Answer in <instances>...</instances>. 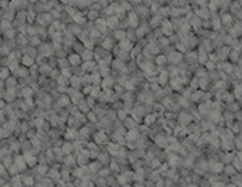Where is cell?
I'll return each mask as SVG.
<instances>
[{
  "label": "cell",
  "instance_id": "cell-2",
  "mask_svg": "<svg viewBox=\"0 0 242 187\" xmlns=\"http://www.w3.org/2000/svg\"><path fill=\"white\" fill-rule=\"evenodd\" d=\"M140 138V133H139V130L137 128H133V130H130L129 133L126 134V140L127 141H130V142H136L137 140Z\"/></svg>",
  "mask_w": 242,
  "mask_h": 187
},
{
  "label": "cell",
  "instance_id": "cell-9",
  "mask_svg": "<svg viewBox=\"0 0 242 187\" xmlns=\"http://www.w3.org/2000/svg\"><path fill=\"white\" fill-rule=\"evenodd\" d=\"M222 172H224L227 176H230V177H231V176H234L235 173H238V172H236V169L234 167V165H232V163L225 165V166H224V170H222Z\"/></svg>",
  "mask_w": 242,
  "mask_h": 187
},
{
  "label": "cell",
  "instance_id": "cell-8",
  "mask_svg": "<svg viewBox=\"0 0 242 187\" xmlns=\"http://www.w3.org/2000/svg\"><path fill=\"white\" fill-rule=\"evenodd\" d=\"M94 183H95V187H107V177H104V176H99L97 175V177L94 179Z\"/></svg>",
  "mask_w": 242,
  "mask_h": 187
},
{
  "label": "cell",
  "instance_id": "cell-17",
  "mask_svg": "<svg viewBox=\"0 0 242 187\" xmlns=\"http://www.w3.org/2000/svg\"><path fill=\"white\" fill-rule=\"evenodd\" d=\"M155 116H157V114H148V116L146 117V123H147V124H151L153 122H155Z\"/></svg>",
  "mask_w": 242,
  "mask_h": 187
},
{
  "label": "cell",
  "instance_id": "cell-6",
  "mask_svg": "<svg viewBox=\"0 0 242 187\" xmlns=\"http://www.w3.org/2000/svg\"><path fill=\"white\" fill-rule=\"evenodd\" d=\"M231 183H234L236 187H242V173H235L234 176L230 177Z\"/></svg>",
  "mask_w": 242,
  "mask_h": 187
},
{
  "label": "cell",
  "instance_id": "cell-23",
  "mask_svg": "<svg viewBox=\"0 0 242 187\" xmlns=\"http://www.w3.org/2000/svg\"><path fill=\"white\" fill-rule=\"evenodd\" d=\"M164 60H165V57H158V59H157V63H158V64H162Z\"/></svg>",
  "mask_w": 242,
  "mask_h": 187
},
{
  "label": "cell",
  "instance_id": "cell-20",
  "mask_svg": "<svg viewBox=\"0 0 242 187\" xmlns=\"http://www.w3.org/2000/svg\"><path fill=\"white\" fill-rule=\"evenodd\" d=\"M6 172H7V169L3 166V163L0 162V176H2V175H4V173H6Z\"/></svg>",
  "mask_w": 242,
  "mask_h": 187
},
{
  "label": "cell",
  "instance_id": "cell-21",
  "mask_svg": "<svg viewBox=\"0 0 242 187\" xmlns=\"http://www.w3.org/2000/svg\"><path fill=\"white\" fill-rule=\"evenodd\" d=\"M79 82H80V78H76V77H73V78H71V84H73L74 87H76V85H79Z\"/></svg>",
  "mask_w": 242,
  "mask_h": 187
},
{
  "label": "cell",
  "instance_id": "cell-12",
  "mask_svg": "<svg viewBox=\"0 0 242 187\" xmlns=\"http://www.w3.org/2000/svg\"><path fill=\"white\" fill-rule=\"evenodd\" d=\"M125 126H126L129 130L136 128V124H135V122H133V117H126V119H125Z\"/></svg>",
  "mask_w": 242,
  "mask_h": 187
},
{
  "label": "cell",
  "instance_id": "cell-5",
  "mask_svg": "<svg viewBox=\"0 0 242 187\" xmlns=\"http://www.w3.org/2000/svg\"><path fill=\"white\" fill-rule=\"evenodd\" d=\"M2 163H3V166L6 167V169H9L10 166H11L13 163H14V156H11V155H6V156H3L2 158Z\"/></svg>",
  "mask_w": 242,
  "mask_h": 187
},
{
  "label": "cell",
  "instance_id": "cell-16",
  "mask_svg": "<svg viewBox=\"0 0 242 187\" xmlns=\"http://www.w3.org/2000/svg\"><path fill=\"white\" fill-rule=\"evenodd\" d=\"M144 187H157V184H155V181L150 180V179H146L144 180Z\"/></svg>",
  "mask_w": 242,
  "mask_h": 187
},
{
  "label": "cell",
  "instance_id": "cell-24",
  "mask_svg": "<svg viewBox=\"0 0 242 187\" xmlns=\"http://www.w3.org/2000/svg\"><path fill=\"white\" fill-rule=\"evenodd\" d=\"M235 158L238 159V161H242V151H241V152H238V154H236V156H235Z\"/></svg>",
  "mask_w": 242,
  "mask_h": 187
},
{
  "label": "cell",
  "instance_id": "cell-1",
  "mask_svg": "<svg viewBox=\"0 0 242 187\" xmlns=\"http://www.w3.org/2000/svg\"><path fill=\"white\" fill-rule=\"evenodd\" d=\"M97 161H98L102 166H109V163L112 161H111V154L108 152V149L101 151V152L98 154V156H97Z\"/></svg>",
  "mask_w": 242,
  "mask_h": 187
},
{
  "label": "cell",
  "instance_id": "cell-7",
  "mask_svg": "<svg viewBox=\"0 0 242 187\" xmlns=\"http://www.w3.org/2000/svg\"><path fill=\"white\" fill-rule=\"evenodd\" d=\"M88 167H90V172L91 173H99L102 165L99 163L98 161H94V162H90V163H88Z\"/></svg>",
  "mask_w": 242,
  "mask_h": 187
},
{
  "label": "cell",
  "instance_id": "cell-19",
  "mask_svg": "<svg viewBox=\"0 0 242 187\" xmlns=\"http://www.w3.org/2000/svg\"><path fill=\"white\" fill-rule=\"evenodd\" d=\"M23 94H24V96H31V95H32V89L31 88L23 89Z\"/></svg>",
  "mask_w": 242,
  "mask_h": 187
},
{
  "label": "cell",
  "instance_id": "cell-25",
  "mask_svg": "<svg viewBox=\"0 0 242 187\" xmlns=\"http://www.w3.org/2000/svg\"><path fill=\"white\" fill-rule=\"evenodd\" d=\"M122 187H130V186H129V183H127V184H125V186H122Z\"/></svg>",
  "mask_w": 242,
  "mask_h": 187
},
{
  "label": "cell",
  "instance_id": "cell-14",
  "mask_svg": "<svg viewBox=\"0 0 242 187\" xmlns=\"http://www.w3.org/2000/svg\"><path fill=\"white\" fill-rule=\"evenodd\" d=\"M6 87L7 89H13L16 87V78H7L6 80Z\"/></svg>",
  "mask_w": 242,
  "mask_h": 187
},
{
  "label": "cell",
  "instance_id": "cell-22",
  "mask_svg": "<svg viewBox=\"0 0 242 187\" xmlns=\"http://www.w3.org/2000/svg\"><path fill=\"white\" fill-rule=\"evenodd\" d=\"M118 116H119V119H122V120L126 119V113H125V112H119Z\"/></svg>",
  "mask_w": 242,
  "mask_h": 187
},
{
  "label": "cell",
  "instance_id": "cell-10",
  "mask_svg": "<svg viewBox=\"0 0 242 187\" xmlns=\"http://www.w3.org/2000/svg\"><path fill=\"white\" fill-rule=\"evenodd\" d=\"M73 149H74V144H71V142H65V144H62V151L65 155L73 154Z\"/></svg>",
  "mask_w": 242,
  "mask_h": 187
},
{
  "label": "cell",
  "instance_id": "cell-4",
  "mask_svg": "<svg viewBox=\"0 0 242 187\" xmlns=\"http://www.w3.org/2000/svg\"><path fill=\"white\" fill-rule=\"evenodd\" d=\"M178 120H179L180 124H189V123L192 122V116L189 113H186V112H183V113H180L179 116H178Z\"/></svg>",
  "mask_w": 242,
  "mask_h": 187
},
{
  "label": "cell",
  "instance_id": "cell-18",
  "mask_svg": "<svg viewBox=\"0 0 242 187\" xmlns=\"http://www.w3.org/2000/svg\"><path fill=\"white\" fill-rule=\"evenodd\" d=\"M9 69H3L2 71H0V78H6V77H9Z\"/></svg>",
  "mask_w": 242,
  "mask_h": 187
},
{
  "label": "cell",
  "instance_id": "cell-3",
  "mask_svg": "<svg viewBox=\"0 0 242 187\" xmlns=\"http://www.w3.org/2000/svg\"><path fill=\"white\" fill-rule=\"evenodd\" d=\"M119 151H121V147L115 142H108V152L113 156H118L119 155Z\"/></svg>",
  "mask_w": 242,
  "mask_h": 187
},
{
  "label": "cell",
  "instance_id": "cell-15",
  "mask_svg": "<svg viewBox=\"0 0 242 187\" xmlns=\"http://www.w3.org/2000/svg\"><path fill=\"white\" fill-rule=\"evenodd\" d=\"M70 64H80V56L79 55H73V56H70Z\"/></svg>",
  "mask_w": 242,
  "mask_h": 187
},
{
  "label": "cell",
  "instance_id": "cell-13",
  "mask_svg": "<svg viewBox=\"0 0 242 187\" xmlns=\"http://www.w3.org/2000/svg\"><path fill=\"white\" fill-rule=\"evenodd\" d=\"M23 64H25V66H31V64H34V59H32V56L27 55L23 57Z\"/></svg>",
  "mask_w": 242,
  "mask_h": 187
},
{
  "label": "cell",
  "instance_id": "cell-11",
  "mask_svg": "<svg viewBox=\"0 0 242 187\" xmlns=\"http://www.w3.org/2000/svg\"><path fill=\"white\" fill-rule=\"evenodd\" d=\"M102 142H108V138L104 133H97L95 134V144H102Z\"/></svg>",
  "mask_w": 242,
  "mask_h": 187
}]
</instances>
